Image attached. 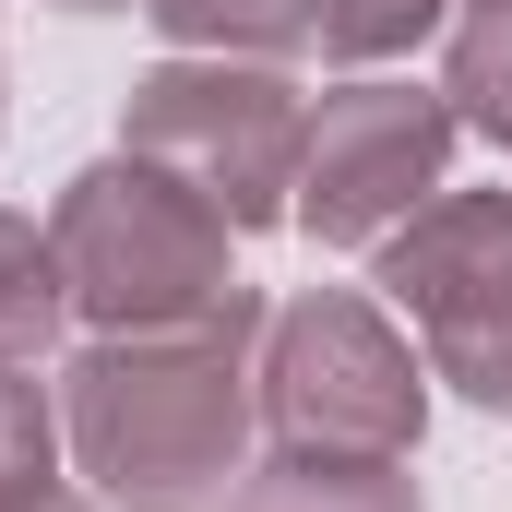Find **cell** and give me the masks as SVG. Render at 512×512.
I'll list each match as a JSON object with an SVG mask.
<instances>
[{
	"mask_svg": "<svg viewBox=\"0 0 512 512\" xmlns=\"http://www.w3.org/2000/svg\"><path fill=\"white\" fill-rule=\"evenodd\" d=\"M274 298H239L227 322H179V334H96L60 370V453L84 465V489L108 512H227L251 477V346Z\"/></svg>",
	"mask_w": 512,
	"mask_h": 512,
	"instance_id": "6da1fadb",
	"label": "cell"
},
{
	"mask_svg": "<svg viewBox=\"0 0 512 512\" xmlns=\"http://www.w3.org/2000/svg\"><path fill=\"white\" fill-rule=\"evenodd\" d=\"M120 143L179 167L239 239L251 227H286L298 203V143H310V108L286 84V60H215V48H179L131 84L120 108Z\"/></svg>",
	"mask_w": 512,
	"mask_h": 512,
	"instance_id": "277c9868",
	"label": "cell"
},
{
	"mask_svg": "<svg viewBox=\"0 0 512 512\" xmlns=\"http://www.w3.org/2000/svg\"><path fill=\"white\" fill-rule=\"evenodd\" d=\"M429 24H453V0H322V60H358V72H382V60H405Z\"/></svg>",
	"mask_w": 512,
	"mask_h": 512,
	"instance_id": "8fae6325",
	"label": "cell"
},
{
	"mask_svg": "<svg viewBox=\"0 0 512 512\" xmlns=\"http://www.w3.org/2000/svg\"><path fill=\"white\" fill-rule=\"evenodd\" d=\"M382 298L417 322L429 382L512 417V191H441L382 239Z\"/></svg>",
	"mask_w": 512,
	"mask_h": 512,
	"instance_id": "8992f818",
	"label": "cell"
},
{
	"mask_svg": "<svg viewBox=\"0 0 512 512\" xmlns=\"http://www.w3.org/2000/svg\"><path fill=\"white\" fill-rule=\"evenodd\" d=\"M227 512H429L405 453H262L251 477L227 489Z\"/></svg>",
	"mask_w": 512,
	"mask_h": 512,
	"instance_id": "52a82bcc",
	"label": "cell"
},
{
	"mask_svg": "<svg viewBox=\"0 0 512 512\" xmlns=\"http://www.w3.org/2000/svg\"><path fill=\"white\" fill-rule=\"evenodd\" d=\"M48 12H131V0H48Z\"/></svg>",
	"mask_w": 512,
	"mask_h": 512,
	"instance_id": "5bb4252c",
	"label": "cell"
},
{
	"mask_svg": "<svg viewBox=\"0 0 512 512\" xmlns=\"http://www.w3.org/2000/svg\"><path fill=\"white\" fill-rule=\"evenodd\" d=\"M48 465H60V382H36V370H0V501H24V489H60Z\"/></svg>",
	"mask_w": 512,
	"mask_h": 512,
	"instance_id": "7c38bea8",
	"label": "cell"
},
{
	"mask_svg": "<svg viewBox=\"0 0 512 512\" xmlns=\"http://www.w3.org/2000/svg\"><path fill=\"white\" fill-rule=\"evenodd\" d=\"M0 512H108L96 489H24V501H0Z\"/></svg>",
	"mask_w": 512,
	"mask_h": 512,
	"instance_id": "4fadbf2b",
	"label": "cell"
},
{
	"mask_svg": "<svg viewBox=\"0 0 512 512\" xmlns=\"http://www.w3.org/2000/svg\"><path fill=\"white\" fill-rule=\"evenodd\" d=\"M453 96L441 84H334L322 108H310V143H298V203H286V227H310L322 251H382L405 215H429L441 203V179H453Z\"/></svg>",
	"mask_w": 512,
	"mask_h": 512,
	"instance_id": "5b68a950",
	"label": "cell"
},
{
	"mask_svg": "<svg viewBox=\"0 0 512 512\" xmlns=\"http://www.w3.org/2000/svg\"><path fill=\"white\" fill-rule=\"evenodd\" d=\"M441 96H453V120H465V131L512 143V0H453Z\"/></svg>",
	"mask_w": 512,
	"mask_h": 512,
	"instance_id": "30bf717a",
	"label": "cell"
},
{
	"mask_svg": "<svg viewBox=\"0 0 512 512\" xmlns=\"http://www.w3.org/2000/svg\"><path fill=\"white\" fill-rule=\"evenodd\" d=\"M72 334V286L36 215H0V370H48Z\"/></svg>",
	"mask_w": 512,
	"mask_h": 512,
	"instance_id": "ba28073f",
	"label": "cell"
},
{
	"mask_svg": "<svg viewBox=\"0 0 512 512\" xmlns=\"http://www.w3.org/2000/svg\"><path fill=\"white\" fill-rule=\"evenodd\" d=\"M251 393L286 453H417V429H429V358L358 286L274 298L251 346Z\"/></svg>",
	"mask_w": 512,
	"mask_h": 512,
	"instance_id": "3957f363",
	"label": "cell"
},
{
	"mask_svg": "<svg viewBox=\"0 0 512 512\" xmlns=\"http://www.w3.org/2000/svg\"><path fill=\"white\" fill-rule=\"evenodd\" d=\"M167 24V48H215V60H298L322 36V0H143Z\"/></svg>",
	"mask_w": 512,
	"mask_h": 512,
	"instance_id": "9c48e42d",
	"label": "cell"
},
{
	"mask_svg": "<svg viewBox=\"0 0 512 512\" xmlns=\"http://www.w3.org/2000/svg\"><path fill=\"white\" fill-rule=\"evenodd\" d=\"M48 251L72 286V322L96 334H179V322H227L239 298V227L155 155H96L60 203H48Z\"/></svg>",
	"mask_w": 512,
	"mask_h": 512,
	"instance_id": "7a4b0ae2",
	"label": "cell"
}]
</instances>
